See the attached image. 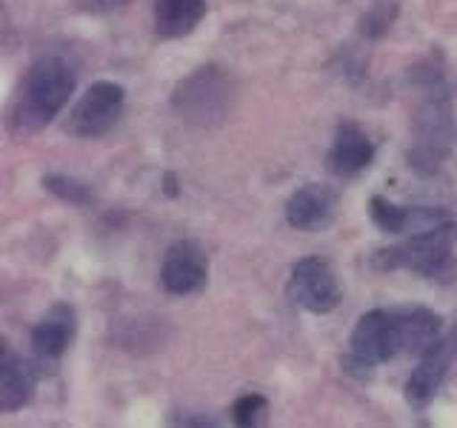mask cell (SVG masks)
I'll return each instance as SVG.
<instances>
[{
  "mask_svg": "<svg viewBox=\"0 0 457 428\" xmlns=\"http://www.w3.org/2000/svg\"><path fill=\"white\" fill-rule=\"evenodd\" d=\"M443 342H446V346L452 349V354L457 357V323H454V328H452L449 334H443Z\"/></svg>",
  "mask_w": 457,
  "mask_h": 428,
  "instance_id": "cell-21",
  "label": "cell"
},
{
  "mask_svg": "<svg viewBox=\"0 0 457 428\" xmlns=\"http://www.w3.org/2000/svg\"><path fill=\"white\" fill-rule=\"evenodd\" d=\"M400 357L397 325L392 309H371L357 320L349 340V363L361 368H375Z\"/></svg>",
  "mask_w": 457,
  "mask_h": 428,
  "instance_id": "cell-7",
  "label": "cell"
},
{
  "mask_svg": "<svg viewBox=\"0 0 457 428\" xmlns=\"http://www.w3.org/2000/svg\"><path fill=\"white\" fill-rule=\"evenodd\" d=\"M40 366L35 363V357H21L9 342L0 354V411L14 414L21 411L35 394V385L40 377Z\"/></svg>",
  "mask_w": 457,
  "mask_h": 428,
  "instance_id": "cell-12",
  "label": "cell"
},
{
  "mask_svg": "<svg viewBox=\"0 0 457 428\" xmlns=\"http://www.w3.org/2000/svg\"><path fill=\"white\" fill-rule=\"evenodd\" d=\"M375 160V143L354 120H343L335 132L332 149L326 154V166L337 177H354Z\"/></svg>",
  "mask_w": 457,
  "mask_h": 428,
  "instance_id": "cell-11",
  "label": "cell"
},
{
  "mask_svg": "<svg viewBox=\"0 0 457 428\" xmlns=\"http://www.w3.org/2000/svg\"><path fill=\"white\" fill-rule=\"evenodd\" d=\"M78 86V71L71 69L63 57H40L32 69L26 71L23 86L14 97L9 111V132L26 140L43 132L57 114H61Z\"/></svg>",
  "mask_w": 457,
  "mask_h": 428,
  "instance_id": "cell-1",
  "label": "cell"
},
{
  "mask_svg": "<svg viewBox=\"0 0 457 428\" xmlns=\"http://www.w3.org/2000/svg\"><path fill=\"white\" fill-rule=\"evenodd\" d=\"M395 311V325H397V342L400 354L409 357H426L437 342L443 340V320L440 314L423 306H400Z\"/></svg>",
  "mask_w": 457,
  "mask_h": 428,
  "instance_id": "cell-13",
  "label": "cell"
},
{
  "mask_svg": "<svg viewBox=\"0 0 457 428\" xmlns=\"http://www.w3.org/2000/svg\"><path fill=\"white\" fill-rule=\"evenodd\" d=\"M369 211H371V223H375L380 232H386V235H409L411 206H397V203H392V200L375 194V197H371V203H369Z\"/></svg>",
  "mask_w": 457,
  "mask_h": 428,
  "instance_id": "cell-16",
  "label": "cell"
},
{
  "mask_svg": "<svg viewBox=\"0 0 457 428\" xmlns=\"http://www.w3.org/2000/svg\"><path fill=\"white\" fill-rule=\"evenodd\" d=\"M43 189L52 192L57 200H63V203L69 206H78V209H86V206H92V189L86 185L83 180L78 177H69V175H43Z\"/></svg>",
  "mask_w": 457,
  "mask_h": 428,
  "instance_id": "cell-17",
  "label": "cell"
},
{
  "mask_svg": "<svg viewBox=\"0 0 457 428\" xmlns=\"http://www.w3.org/2000/svg\"><path fill=\"white\" fill-rule=\"evenodd\" d=\"M423 100L411 120V149L409 166L418 175H435L449 154L452 140H457V128L452 120V97L437 66H423V78H418Z\"/></svg>",
  "mask_w": 457,
  "mask_h": 428,
  "instance_id": "cell-2",
  "label": "cell"
},
{
  "mask_svg": "<svg viewBox=\"0 0 457 428\" xmlns=\"http://www.w3.org/2000/svg\"><path fill=\"white\" fill-rule=\"evenodd\" d=\"M126 106V89L114 80H95L86 89L78 103L71 106L69 118L63 123L66 135L78 140H97L112 132L114 123L120 120Z\"/></svg>",
  "mask_w": 457,
  "mask_h": 428,
  "instance_id": "cell-5",
  "label": "cell"
},
{
  "mask_svg": "<svg viewBox=\"0 0 457 428\" xmlns=\"http://www.w3.org/2000/svg\"><path fill=\"white\" fill-rule=\"evenodd\" d=\"M397 12H400V0H371L369 12L363 14L361 32L366 37H383L392 29Z\"/></svg>",
  "mask_w": 457,
  "mask_h": 428,
  "instance_id": "cell-18",
  "label": "cell"
},
{
  "mask_svg": "<svg viewBox=\"0 0 457 428\" xmlns=\"http://www.w3.org/2000/svg\"><path fill=\"white\" fill-rule=\"evenodd\" d=\"M78 332L75 309L69 303H57L40 317V323L32 328V357L40 368H52L61 363V357L71 346Z\"/></svg>",
  "mask_w": 457,
  "mask_h": 428,
  "instance_id": "cell-9",
  "label": "cell"
},
{
  "mask_svg": "<svg viewBox=\"0 0 457 428\" xmlns=\"http://www.w3.org/2000/svg\"><path fill=\"white\" fill-rule=\"evenodd\" d=\"M371 266L378 271H411V275L423 280L449 285L457 277V263L452 254V228L406 235L395 246L371 254Z\"/></svg>",
  "mask_w": 457,
  "mask_h": 428,
  "instance_id": "cell-3",
  "label": "cell"
},
{
  "mask_svg": "<svg viewBox=\"0 0 457 428\" xmlns=\"http://www.w3.org/2000/svg\"><path fill=\"white\" fill-rule=\"evenodd\" d=\"M335 214H337V194L323 183L300 185L286 200V223L297 228V232H309V235L326 232L335 223Z\"/></svg>",
  "mask_w": 457,
  "mask_h": 428,
  "instance_id": "cell-10",
  "label": "cell"
},
{
  "mask_svg": "<svg viewBox=\"0 0 457 428\" xmlns=\"http://www.w3.org/2000/svg\"><path fill=\"white\" fill-rule=\"evenodd\" d=\"M289 303L309 314H328L340 306V283L332 266L320 257H303L292 266L289 283H286Z\"/></svg>",
  "mask_w": 457,
  "mask_h": 428,
  "instance_id": "cell-6",
  "label": "cell"
},
{
  "mask_svg": "<svg viewBox=\"0 0 457 428\" xmlns=\"http://www.w3.org/2000/svg\"><path fill=\"white\" fill-rule=\"evenodd\" d=\"M209 280V254L195 240H178L171 243L163 254L161 266V283L169 294L189 297L197 294Z\"/></svg>",
  "mask_w": 457,
  "mask_h": 428,
  "instance_id": "cell-8",
  "label": "cell"
},
{
  "mask_svg": "<svg viewBox=\"0 0 457 428\" xmlns=\"http://www.w3.org/2000/svg\"><path fill=\"white\" fill-rule=\"evenodd\" d=\"M454 360H457V357L452 354V349L443 340L426 357H420L418 368H414L409 374V380H406V403L414 411H426L428 408V403L437 397L443 380H446V374H449V366Z\"/></svg>",
  "mask_w": 457,
  "mask_h": 428,
  "instance_id": "cell-14",
  "label": "cell"
},
{
  "mask_svg": "<svg viewBox=\"0 0 457 428\" xmlns=\"http://www.w3.org/2000/svg\"><path fill=\"white\" fill-rule=\"evenodd\" d=\"M269 411V403L263 394H243L232 406V420L237 425H257Z\"/></svg>",
  "mask_w": 457,
  "mask_h": 428,
  "instance_id": "cell-19",
  "label": "cell"
},
{
  "mask_svg": "<svg viewBox=\"0 0 457 428\" xmlns=\"http://www.w3.org/2000/svg\"><path fill=\"white\" fill-rule=\"evenodd\" d=\"M235 95V78L226 69L209 63L178 83L175 95H171V109L183 123L195 128H212L228 118Z\"/></svg>",
  "mask_w": 457,
  "mask_h": 428,
  "instance_id": "cell-4",
  "label": "cell"
},
{
  "mask_svg": "<svg viewBox=\"0 0 457 428\" xmlns=\"http://www.w3.org/2000/svg\"><path fill=\"white\" fill-rule=\"evenodd\" d=\"M129 0H75V6L86 14H106V12H114L126 6Z\"/></svg>",
  "mask_w": 457,
  "mask_h": 428,
  "instance_id": "cell-20",
  "label": "cell"
},
{
  "mask_svg": "<svg viewBox=\"0 0 457 428\" xmlns=\"http://www.w3.org/2000/svg\"><path fill=\"white\" fill-rule=\"evenodd\" d=\"M206 0H152L154 35L163 40L189 37L206 18Z\"/></svg>",
  "mask_w": 457,
  "mask_h": 428,
  "instance_id": "cell-15",
  "label": "cell"
}]
</instances>
